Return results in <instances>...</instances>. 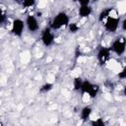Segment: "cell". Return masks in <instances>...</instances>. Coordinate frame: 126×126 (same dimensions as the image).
Returning <instances> with one entry per match:
<instances>
[{
	"label": "cell",
	"mask_w": 126,
	"mask_h": 126,
	"mask_svg": "<svg viewBox=\"0 0 126 126\" xmlns=\"http://www.w3.org/2000/svg\"><path fill=\"white\" fill-rule=\"evenodd\" d=\"M115 11V9L113 8V7H106V8H104V9H102L99 13H98V16H97V21L99 22V23H103L113 12Z\"/></svg>",
	"instance_id": "11"
},
{
	"label": "cell",
	"mask_w": 126,
	"mask_h": 126,
	"mask_svg": "<svg viewBox=\"0 0 126 126\" xmlns=\"http://www.w3.org/2000/svg\"><path fill=\"white\" fill-rule=\"evenodd\" d=\"M81 29V26L78 22H71L68 26V30L71 33H76L79 32V30Z\"/></svg>",
	"instance_id": "13"
},
{
	"label": "cell",
	"mask_w": 126,
	"mask_h": 126,
	"mask_svg": "<svg viewBox=\"0 0 126 126\" xmlns=\"http://www.w3.org/2000/svg\"><path fill=\"white\" fill-rule=\"evenodd\" d=\"M122 94H123V95H125V96H126V85L123 87V90H122Z\"/></svg>",
	"instance_id": "21"
},
{
	"label": "cell",
	"mask_w": 126,
	"mask_h": 126,
	"mask_svg": "<svg viewBox=\"0 0 126 126\" xmlns=\"http://www.w3.org/2000/svg\"><path fill=\"white\" fill-rule=\"evenodd\" d=\"M71 1H74V2H78V0H71Z\"/></svg>",
	"instance_id": "23"
},
{
	"label": "cell",
	"mask_w": 126,
	"mask_h": 126,
	"mask_svg": "<svg viewBox=\"0 0 126 126\" xmlns=\"http://www.w3.org/2000/svg\"><path fill=\"white\" fill-rule=\"evenodd\" d=\"M91 124L94 125V126H103V125H105V122L102 118H95L94 120L91 121Z\"/></svg>",
	"instance_id": "17"
},
{
	"label": "cell",
	"mask_w": 126,
	"mask_h": 126,
	"mask_svg": "<svg viewBox=\"0 0 126 126\" xmlns=\"http://www.w3.org/2000/svg\"><path fill=\"white\" fill-rule=\"evenodd\" d=\"M117 77H118L120 80H126V65L118 72Z\"/></svg>",
	"instance_id": "18"
},
{
	"label": "cell",
	"mask_w": 126,
	"mask_h": 126,
	"mask_svg": "<svg viewBox=\"0 0 126 126\" xmlns=\"http://www.w3.org/2000/svg\"><path fill=\"white\" fill-rule=\"evenodd\" d=\"M83 79L81 77H76L73 79V89L77 92H80L81 90V87H82V84H83Z\"/></svg>",
	"instance_id": "14"
},
{
	"label": "cell",
	"mask_w": 126,
	"mask_h": 126,
	"mask_svg": "<svg viewBox=\"0 0 126 126\" xmlns=\"http://www.w3.org/2000/svg\"><path fill=\"white\" fill-rule=\"evenodd\" d=\"M112 51L109 46H99L96 51V60L100 66H105L111 59Z\"/></svg>",
	"instance_id": "7"
},
{
	"label": "cell",
	"mask_w": 126,
	"mask_h": 126,
	"mask_svg": "<svg viewBox=\"0 0 126 126\" xmlns=\"http://www.w3.org/2000/svg\"><path fill=\"white\" fill-rule=\"evenodd\" d=\"M99 91H100V87L97 84L93 83L89 80H84L81 90H80V93L83 94H87L91 98H94L97 96Z\"/></svg>",
	"instance_id": "3"
},
{
	"label": "cell",
	"mask_w": 126,
	"mask_h": 126,
	"mask_svg": "<svg viewBox=\"0 0 126 126\" xmlns=\"http://www.w3.org/2000/svg\"><path fill=\"white\" fill-rule=\"evenodd\" d=\"M36 4V0H22V7L25 9H31L32 7H34Z\"/></svg>",
	"instance_id": "15"
},
{
	"label": "cell",
	"mask_w": 126,
	"mask_h": 126,
	"mask_svg": "<svg viewBox=\"0 0 126 126\" xmlns=\"http://www.w3.org/2000/svg\"><path fill=\"white\" fill-rule=\"evenodd\" d=\"M94 0H78L79 5H91Z\"/></svg>",
	"instance_id": "20"
},
{
	"label": "cell",
	"mask_w": 126,
	"mask_h": 126,
	"mask_svg": "<svg viewBox=\"0 0 126 126\" xmlns=\"http://www.w3.org/2000/svg\"><path fill=\"white\" fill-rule=\"evenodd\" d=\"M13 2H15V3H19V4H21L22 3V0H12Z\"/></svg>",
	"instance_id": "22"
},
{
	"label": "cell",
	"mask_w": 126,
	"mask_h": 126,
	"mask_svg": "<svg viewBox=\"0 0 126 126\" xmlns=\"http://www.w3.org/2000/svg\"><path fill=\"white\" fill-rule=\"evenodd\" d=\"M25 23H26V28H27L29 32L34 34V33L39 32L40 24H39V21H38L36 16H34V15H28L26 17V19H25Z\"/></svg>",
	"instance_id": "8"
},
{
	"label": "cell",
	"mask_w": 126,
	"mask_h": 126,
	"mask_svg": "<svg viewBox=\"0 0 126 126\" xmlns=\"http://www.w3.org/2000/svg\"><path fill=\"white\" fill-rule=\"evenodd\" d=\"M120 29L123 31V32H126V17L121 19V22H120Z\"/></svg>",
	"instance_id": "19"
},
{
	"label": "cell",
	"mask_w": 126,
	"mask_h": 126,
	"mask_svg": "<svg viewBox=\"0 0 126 126\" xmlns=\"http://www.w3.org/2000/svg\"><path fill=\"white\" fill-rule=\"evenodd\" d=\"M121 18L115 13V11L102 23L103 29L109 33H115L120 29Z\"/></svg>",
	"instance_id": "2"
},
{
	"label": "cell",
	"mask_w": 126,
	"mask_h": 126,
	"mask_svg": "<svg viewBox=\"0 0 126 126\" xmlns=\"http://www.w3.org/2000/svg\"><path fill=\"white\" fill-rule=\"evenodd\" d=\"M7 20V13L5 11L4 6H1V17H0V23L1 25H4Z\"/></svg>",
	"instance_id": "16"
},
{
	"label": "cell",
	"mask_w": 126,
	"mask_h": 126,
	"mask_svg": "<svg viewBox=\"0 0 126 126\" xmlns=\"http://www.w3.org/2000/svg\"><path fill=\"white\" fill-rule=\"evenodd\" d=\"M40 41L45 47H50L55 42V33L54 31L48 26L41 30L40 32Z\"/></svg>",
	"instance_id": "5"
},
{
	"label": "cell",
	"mask_w": 126,
	"mask_h": 126,
	"mask_svg": "<svg viewBox=\"0 0 126 126\" xmlns=\"http://www.w3.org/2000/svg\"><path fill=\"white\" fill-rule=\"evenodd\" d=\"M53 87H54V85H53L52 83H49V82L44 83L43 85L40 86V88H39V93H40V94H47V93H49L50 91H52Z\"/></svg>",
	"instance_id": "12"
},
{
	"label": "cell",
	"mask_w": 126,
	"mask_h": 126,
	"mask_svg": "<svg viewBox=\"0 0 126 126\" xmlns=\"http://www.w3.org/2000/svg\"><path fill=\"white\" fill-rule=\"evenodd\" d=\"M111 51L113 54L117 56H122L126 52V37L120 35L114 38L109 45Z\"/></svg>",
	"instance_id": "4"
},
{
	"label": "cell",
	"mask_w": 126,
	"mask_h": 126,
	"mask_svg": "<svg viewBox=\"0 0 126 126\" xmlns=\"http://www.w3.org/2000/svg\"><path fill=\"white\" fill-rule=\"evenodd\" d=\"M93 14V7L91 5H80L78 8V15L81 19H87Z\"/></svg>",
	"instance_id": "9"
},
{
	"label": "cell",
	"mask_w": 126,
	"mask_h": 126,
	"mask_svg": "<svg viewBox=\"0 0 126 126\" xmlns=\"http://www.w3.org/2000/svg\"><path fill=\"white\" fill-rule=\"evenodd\" d=\"M70 23H71L70 16L66 12L60 11L55 16H53V18L51 19L49 23V27L55 32V31H59L64 28H68Z\"/></svg>",
	"instance_id": "1"
},
{
	"label": "cell",
	"mask_w": 126,
	"mask_h": 126,
	"mask_svg": "<svg viewBox=\"0 0 126 126\" xmlns=\"http://www.w3.org/2000/svg\"><path fill=\"white\" fill-rule=\"evenodd\" d=\"M93 114V107L91 105H85L80 110V120L83 122H87L91 119V116Z\"/></svg>",
	"instance_id": "10"
},
{
	"label": "cell",
	"mask_w": 126,
	"mask_h": 126,
	"mask_svg": "<svg viewBox=\"0 0 126 126\" xmlns=\"http://www.w3.org/2000/svg\"><path fill=\"white\" fill-rule=\"evenodd\" d=\"M27 30L26 28V23L25 20L21 18H15L12 23H11V28H10V32L16 36V37H21L24 34V32Z\"/></svg>",
	"instance_id": "6"
}]
</instances>
